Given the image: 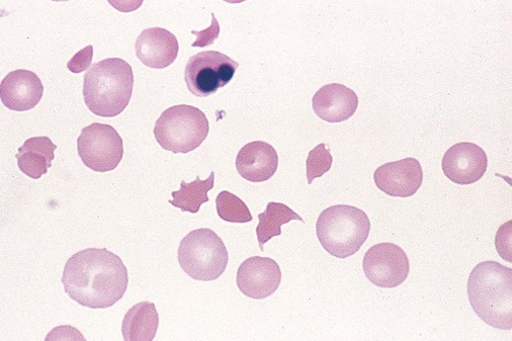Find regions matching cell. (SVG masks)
I'll use <instances>...</instances> for the list:
<instances>
[{"instance_id":"cell-11","label":"cell","mask_w":512,"mask_h":341,"mask_svg":"<svg viewBox=\"0 0 512 341\" xmlns=\"http://www.w3.org/2000/svg\"><path fill=\"white\" fill-rule=\"evenodd\" d=\"M236 282L243 295L256 300L266 299L281 285V268L270 258H249L240 265Z\"/></svg>"},{"instance_id":"cell-14","label":"cell","mask_w":512,"mask_h":341,"mask_svg":"<svg viewBox=\"0 0 512 341\" xmlns=\"http://www.w3.org/2000/svg\"><path fill=\"white\" fill-rule=\"evenodd\" d=\"M238 174L250 183H264L277 173L279 155L276 149L264 141H253L243 146L236 157Z\"/></svg>"},{"instance_id":"cell-18","label":"cell","mask_w":512,"mask_h":341,"mask_svg":"<svg viewBox=\"0 0 512 341\" xmlns=\"http://www.w3.org/2000/svg\"><path fill=\"white\" fill-rule=\"evenodd\" d=\"M159 325L156 307L150 302L133 306L125 315L122 333L126 341H151L155 338Z\"/></svg>"},{"instance_id":"cell-21","label":"cell","mask_w":512,"mask_h":341,"mask_svg":"<svg viewBox=\"0 0 512 341\" xmlns=\"http://www.w3.org/2000/svg\"><path fill=\"white\" fill-rule=\"evenodd\" d=\"M218 216L231 223H248L252 221V215L247 205L234 194L224 191L216 199Z\"/></svg>"},{"instance_id":"cell-4","label":"cell","mask_w":512,"mask_h":341,"mask_svg":"<svg viewBox=\"0 0 512 341\" xmlns=\"http://www.w3.org/2000/svg\"><path fill=\"white\" fill-rule=\"evenodd\" d=\"M370 230L368 215L349 205H336L325 209L316 224V234L322 247L332 257L341 260L352 257L362 248Z\"/></svg>"},{"instance_id":"cell-5","label":"cell","mask_w":512,"mask_h":341,"mask_svg":"<svg viewBox=\"0 0 512 341\" xmlns=\"http://www.w3.org/2000/svg\"><path fill=\"white\" fill-rule=\"evenodd\" d=\"M178 252L181 268L196 281L211 282L219 279L229 262L223 240L209 228L190 232L182 240Z\"/></svg>"},{"instance_id":"cell-9","label":"cell","mask_w":512,"mask_h":341,"mask_svg":"<svg viewBox=\"0 0 512 341\" xmlns=\"http://www.w3.org/2000/svg\"><path fill=\"white\" fill-rule=\"evenodd\" d=\"M363 269L373 285L392 289L406 281L410 265L406 252L400 246L385 242L372 246L366 252Z\"/></svg>"},{"instance_id":"cell-6","label":"cell","mask_w":512,"mask_h":341,"mask_svg":"<svg viewBox=\"0 0 512 341\" xmlns=\"http://www.w3.org/2000/svg\"><path fill=\"white\" fill-rule=\"evenodd\" d=\"M209 131L208 118L200 109L180 105L161 114L155 123L154 136L163 149L186 154L199 148Z\"/></svg>"},{"instance_id":"cell-12","label":"cell","mask_w":512,"mask_h":341,"mask_svg":"<svg viewBox=\"0 0 512 341\" xmlns=\"http://www.w3.org/2000/svg\"><path fill=\"white\" fill-rule=\"evenodd\" d=\"M374 181L378 189L388 196L409 198L421 188L422 167L413 157L388 162L376 169Z\"/></svg>"},{"instance_id":"cell-3","label":"cell","mask_w":512,"mask_h":341,"mask_svg":"<svg viewBox=\"0 0 512 341\" xmlns=\"http://www.w3.org/2000/svg\"><path fill=\"white\" fill-rule=\"evenodd\" d=\"M468 297L475 313L496 329L512 328V269L488 261L473 269Z\"/></svg>"},{"instance_id":"cell-16","label":"cell","mask_w":512,"mask_h":341,"mask_svg":"<svg viewBox=\"0 0 512 341\" xmlns=\"http://www.w3.org/2000/svg\"><path fill=\"white\" fill-rule=\"evenodd\" d=\"M137 58L154 69H164L178 58L180 45L177 37L163 28L144 30L136 41Z\"/></svg>"},{"instance_id":"cell-13","label":"cell","mask_w":512,"mask_h":341,"mask_svg":"<svg viewBox=\"0 0 512 341\" xmlns=\"http://www.w3.org/2000/svg\"><path fill=\"white\" fill-rule=\"evenodd\" d=\"M44 87L39 76L30 70L10 72L0 84V98L9 110L26 112L41 102Z\"/></svg>"},{"instance_id":"cell-24","label":"cell","mask_w":512,"mask_h":341,"mask_svg":"<svg viewBox=\"0 0 512 341\" xmlns=\"http://www.w3.org/2000/svg\"><path fill=\"white\" fill-rule=\"evenodd\" d=\"M94 47L92 45L77 52L67 64V68L73 73H80L92 67Z\"/></svg>"},{"instance_id":"cell-17","label":"cell","mask_w":512,"mask_h":341,"mask_svg":"<svg viewBox=\"0 0 512 341\" xmlns=\"http://www.w3.org/2000/svg\"><path fill=\"white\" fill-rule=\"evenodd\" d=\"M56 149L57 145L49 137L28 139L16 155L21 172L33 180H40L52 166Z\"/></svg>"},{"instance_id":"cell-15","label":"cell","mask_w":512,"mask_h":341,"mask_svg":"<svg viewBox=\"0 0 512 341\" xmlns=\"http://www.w3.org/2000/svg\"><path fill=\"white\" fill-rule=\"evenodd\" d=\"M315 114L325 122L341 123L351 119L358 110L357 94L340 83L324 85L313 97Z\"/></svg>"},{"instance_id":"cell-20","label":"cell","mask_w":512,"mask_h":341,"mask_svg":"<svg viewBox=\"0 0 512 341\" xmlns=\"http://www.w3.org/2000/svg\"><path fill=\"white\" fill-rule=\"evenodd\" d=\"M215 174L211 173L210 177L202 181L200 177L188 184L185 181L181 183V190L173 192L174 200L169 201V204L180 208L183 212H190L197 214L201 206L210 201L208 192L214 189Z\"/></svg>"},{"instance_id":"cell-10","label":"cell","mask_w":512,"mask_h":341,"mask_svg":"<svg viewBox=\"0 0 512 341\" xmlns=\"http://www.w3.org/2000/svg\"><path fill=\"white\" fill-rule=\"evenodd\" d=\"M442 167L451 182L460 186L473 185L486 174L488 158L477 144L461 142L447 150Z\"/></svg>"},{"instance_id":"cell-2","label":"cell","mask_w":512,"mask_h":341,"mask_svg":"<svg viewBox=\"0 0 512 341\" xmlns=\"http://www.w3.org/2000/svg\"><path fill=\"white\" fill-rule=\"evenodd\" d=\"M133 88L132 66L121 58H108L84 74V103L95 115L114 118L128 107Z\"/></svg>"},{"instance_id":"cell-1","label":"cell","mask_w":512,"mask_h":341,"mask_svg":"<svg viewBox=\"0 0 512 341\" xmlns=\"http://www.w3.org/2000/svg\"><path fill=\"white\" fill-rule=\"evenodd\" d=\"M61 282L67 295L91 309H107L127 292L128 270L107 248H87L67 261Z\"/></svg>"},{"instance_id":"cell-25","label":"cell","mask_w":512,"mask_h":341,"mask_svg":"<svg viewBox=\"0 0 512 341\" xmlns=\"http://www.w3.org/2000/svg\"><path fill=\"white\" fill-rule=\"evenodd\" d=\"M192 34L198 37L197 41L192 45L193 47L204 48L213 45L220 34V25L215 15L212 14V25L208 29L201 32L192 31Z\"/></svg>"},{"instance_id":"cell-22","label":"cell","mask_w":512,"mask_h":341,"mask_svg":"<svg viewBox=\"0 0 512 341\" xmlns=\"http://www.w3.org/2000/svg\"><path fill=\"white\" fill-rule=\"evenodd\" d=\"M332 162L333 158L330 154V148H326L324 143L317 145L311 150L306 160L308 184L311 185L315 179L327 174L331 169Z\"/></svg>"},{"instance_id":"cell-19","label":"cell","mask_w":512,"mask_h":341,"mask_svg":"<svg viewBox=\"0 0 512 341\" xmlns=\"http://www.w3.org/2000/svg\"><path fill=\"white\" fill-rule=\"evenodd\" d=\"M260 224L256 227V236L260 243V248L264 251V245L273 237L282 234V226L291 221L304 220L292 209L282 203L271 202L267 210L259 215Z\"/></svg>"},{"instance_id":"cell-7","label":"cell","mask_w":512,"mask_h":341,"mask_svg":"<svg viewBox=\"0 0 512 341\" xmlns=\"http://www.w3.org/2000/svg\"><path fill=\"white\" fill-rule=\"evenodd\" d=\"M77 151L83 164L94 172H112L123 159V139L111 125L94 123L82 129Z\"/></svg>"},{"instance_id":"cell-8","label":"cell","mask_w":512,"mask_h":341,"mask_svg":"<svg viewBox=\"0 0 512 341\" xmlns=\"http://www.w3.org/2000/svg\"><path fill=\"white\" fill-rule=\"evenodd\" d=\"M239 63L217 51H204L192 56L186 66L185 80L196 97L207 98L225 87Z\"/></svg>"},{"instance_id":"cell-23","label":"cell","mask_w":512,"mask_h":341,"mask_svg":"<svg viewBox=\"0 0 512 341\" xmlns=\"http://www.w3.org/2000/svg\"><path fill=\"white\" fill-rule=\"evenodd\" d=\"M511 224L512 221H508L507 223L503 224L495 238V246L496 249L500 255V257L508 262L512 263L511 261Z\"/></svg>"}]
</instances>
